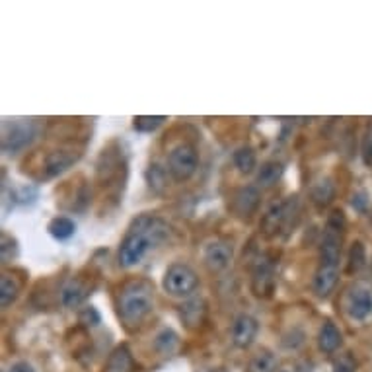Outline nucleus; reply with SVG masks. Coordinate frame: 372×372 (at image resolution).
I'll return each mask as SVG.
<instances>
[{"label": "nucleus", "mask_w": 372, "mask_h": 372, "mask_svg": "<svg viewBox=\"0 0 372 372\" xmlns=\"http://www.w3.org/2000/svg\"><path fill=\"white\" fill-rule=\"evenodd\" d=\"M345 236V216L341 211H333L328 216V223L319 245V263L314 275V292L318 297H330L340 281L341 245Z\"/></svg>", "instance_id": "f257e3e1"}, {"label": "nucleus", "mask_w": 372, "mask_h": 372, "mask_svg": "<svg viewBox=\"0 0 372 372\" xmlns=\"http://www.w3.org/2000/svg\"><path fill=\"white\" fill-rule=\"evenodd\" d=\"M170 238V226L160 216L154 214H140L135 223L131 224L123 242L119 245V266L135 267L147 255L162 245Z\"/></svg>", "instance_id": "f03ea898"}, {"label": "nucleus", "mask_w": 372, "mask_h": 372, "mask_svg": "<svg viewBox=\"0 0 372 372\" xmlns=\"http://www.w3.org/2000/svg\"><path fill=\"white\" fill-rule=\"evenodd\" d=\"M154 310V288L145 279H133L119 288L118 316L129 331L140 328Z\"/></svg>", "instance_id": "7ed1b4c3"}, {"label": "nucleus", "mask_w": 372, "mask_h": 372, "mask_svg": "<svg viewBox=\"0 0 372 372\" xmlns=\"http://www.w3.org/2000/svg\"><path fill=\"white\" fill-rule=\"evenodd\" d=\"M162 287L170 297H192L199 287V277L193 271V267L185 263H174L166 269Z\"/></svg>", "instance_id": "20e7f679"}, {"label": "nucleus", "mask_w": 372, "mask_h": 372, "mask_svg": "<svg viewBox=\"0 0 372 372\" xmlns=\"http://www.w3.org/2000/svg\"><path fill=\"white\" fill-rule=\"evenodd\" d=\"M199 168V154L193 145L181 142L168 154V171L178 181H187Z\"/></svg>", "instance_id": "39448f33"}, {"label": "nucleus", "mask_w": 372, "mask_h": 372, "mask_svg": "<svg viewBox=\"0 0 372 372\" xmlns=\"http://www.w3.org/2000/svg\"><path fill=\"white\" fill-rule=\"evenodd\" d=\"M290 214H297V199L288 197L287 201L273 203L261 218V230L267 238H273L281 230L290 226Z\"/></svg>", "instance_id": "423d86ee"}, {"label": "nucleus", "mask_w": 372, "mask_h": 372, "mask_svg": "<svg viewBox=\"0 0 372 372\" xmlns=\"http://www.w3.org/2000/svg\"><path fill=\"white\" fill-rule=\"evenodd\" d=\"M37 135V127L32 121H12V123H4V131H2V150L6 154L18 152V150L26 149L33 138Z\"/></svg>", "instance_id": "0eeeda50"}, {"label": "nucleus", "mask_w": 372, "mask_h": 372, "mask_svg": "<svg viewBox=\"0 0 372 372\" xmlns=\"http://www.w3.org/2000/svg\"><path fill=\"white\" fill-rule=\"evenodd\" d=\"M275 288V263L271 257L259 255L254 263V273H252V290L255 297L267 298L273 295Z\"/></svg>", "instance_id": "6e6552de"}, {"label": "nucleus", "mask_w": 372, "mask_h": 372, "mask_svg": "<svg viewBox=\"0 0 372 372\" xmlns=\"http://www.w3.org/2000/svg\"><path fill=\"white\" fill-rule=\"evenodd\" d=\"M232 257H234V248L226 240H213V242H209V244L205 245V250H203L205 266H207V269L211 273H216V275L224 273L230 267Z\"/></svg>", "instance_id": "1a4fd4ad"}, {"label": "nucleus", "mask_w": 372, "mask_h": 372, "mask_svg": "<svg viewBox=\"0 0 372 372\" xmlns=\"http://www.w3.org/2000/svg\"><path fill=\"white\" fill-rule=\"evenodd\" d=\"M259 199H261V195L257 192V187L245 185V187H240V189L232 195L230 207H232V211H234L240 218H250V216L257 211Z\"/></svg>", "instance_id": "9d476101"}, {"label": "nucleus", "mask_w": 372, "mask_h": 372, "mask_svg": "<svg viewBox=\"0 0 372 372\" xmlns=\"http://www.w3.org/2000/svg\"><path fill=\"white\" fill-rule=\"evenodd\" d=\"M257 330H259V324H257V319L254 316L240 314L234 319V326H232V343L238 349H248L254 343Z\"/></svg>", "instance_id": "9b49d317"}, {"label": "nucleus", "mask_w": 372, "mask_h": 372, "mask_svg": "<svg viewBox=\"0 0 372 372\" xmlns=\"http://www.w3.org/2000/svg\"><path fill=\"white\" fill-rule=\"evenodd\" d=\"M347 312L353 319L364 322L372 314V292L364 287H355L347 295Z\"/></svg>", "instance_id": "f8f14e48"}, {"label": "nucleus", "mask_w": 372, "mask_h": 372, "mask_svg": "<svg viewBox=\"0 0 372 372\" xmlns=\"http://www.w3.org/2000/svg\"><path fill=\"white\" fill-rule=\"evenodd\" d=\"M88 292H90V285L88 283L80 281V279H71L68 285L61 292V302H63V306H66V308H76V306H80L84 302Z\"/></svg>", "instance_id": "ddd939ff"}, {"label": "nucleus", "mask_w": 372, "mask_h": 372, "mask_svg": "<svg viewBox=\"0 0 372 372\" xmlns=\"http://www.w3.org/2000/svg\"><path fill=\"white\" fill-rule=\"evenodd\" d=\"M341 343H343V335H341L340 328H337L333 322H326V324L319 328L318 333L319 351L326 353V355H331V353H335L340 349Z\"/></svg>", "instance_id": "4468645a"}, {"label": "nucleus", "mask_w": 372, "mask_h": 372, "mask_svg": "<svg viewBox=\"0 0 372 372\" xmlns=\"http://www.w3.org/2000/svg\"><path fill=\"white\" fill-rule=\"evenodd\" d=\"M283 171H285V166L277 160H269V162H263L257 170V176H255V183L259 187H273L277 181L283 178Z\"/></svg>", "instance_id": "2eb2a0df"}, {"label": "nucleus", "mask_w": 372, "mask_h": 372, "mask_svg": "<svg viewBox=\"0 0 372 372\" xmlns=\"http://www.w3.org/2000/svg\"><path fill=\"white\" fill-rule=\"evenodd\" d=\"M76 154H73V150H55L47 156L45 168H47V176H57L63 174L68 166H73L76 162Z\"/></svg>", "instance_id": "dca6fc26"}, {"label": "nucleus", "mask_w": 372, "mask_h": 372, "mask_svg": "<svg viewBox=\"0 0 372 372\" xmlns=\"http://www.w3.org/2000/svg\"><path fill=\"white\" fill-rule=\"evenodd\" d=\"M21 283L14 275L4 273L0 279V304L2 308H8L16 302V298L20 297Z\"/></svg>", "instance_id": "f3484780"}, {"label": "nucleus", "mask_w": 372, "mask_h": 372, "mask_svg": "<svg viewBox=\"0 0 372 372\" xmlns=\"http://www.w3.org/2000/svg\"><path fill=\"white\" fill-rule=\"evenodd\" d=\"M106 372H135V362L127 347H118L109 355Z\"/></svg>", "instance_id": "a211bd4d"}, {"label": "nucleus", "mask_w": 372, "mask_h": 372, "mask_svg": "<svg viewBox=\"0 0 372 372\" xmlns=\"http://www.w3.org/2000/svg\"><path fill=\"white\" fill-rule=\"evenodd\" d=\"M335 197V183L331 178H324L319 180L314 187H312V201L316 207H328Z\"/></svg>", "instance_id": "6ab92c4d"}, {"label": "nucleus", "mask_w": 372, "mask_h": 372, "mask_svg": "<svg viewBox=\"0 0 372 372\" xmlns=\"http://www.w3.org/2000/svg\"><path fill=\"white\" fill-rule=\"evenodd\" d=\"M245 372H277V357L271 351H259L248 362Z\"/></svg>", "instance_id": "aec40b11"}, {"label": "nucleus", "mask_w": 372, "mask_h": 372, "mask_svg": "<svg viewBox=\"0 0 372 372\" xmlns=\"http://www.w3.org/2000/svg\"><path fill=\"white\" fill-rule=\"evenodd\" d=\"M232 162L238 168L240 174H252L257 166V156H255V150L252 147H240L236 150L234 156H232Z\"/></svg>", "instance_id": "412c9836"}, {"label": "nucleus", "mask_w": 372, "mask_h": 372, "mask_svg": "<svg viewBox=\"0 0 372 372\" xmlns=\"http://www.w3.org/2000/svg\"><path fill=\"white\" fill-rule=\"evenodd\" d=\"M47 230H49V234L53 236L55 240H68L71 236H75L76 224L71 218H66V216H57V218H53L49 223Z\"/></svg>", "instance_id": "4be33fe9"}, {"label": "nucleus", "mask_w": 372, "mask_h": 372, "mask_svg": "<svg viewBox=\"0 0 372 372\" xmlns=\"http://www.w3.org/2000/svg\"><path fill=\"white\" fill-rule=\"evenodd\" d=\"M154 347H156L162 355H171V353L178 351L180 340H178V335L171 330H164L158 337H156V341H154Z\"/></svg>", "instance_id": "5701e85b"}, {"label": "nucleus", "mask_w": 372, "mask_h": 372, "mask_svg": "<svg viewBox=\"0 0 372 372\" xmlns=\"http://www.w3.org/2000/svg\"><path fill=\"white\" fill-rule=\"evenodd\" d=\"M166 121L164 115H140V118H135V129L137 131H142V133H152V131H156V129L162 125Z\"/></svg>", "instance_id": "b1692460"}, {"label": "nucleus", "mask_w": 372, "mask_h": 372, "mask_svg": "<svg viewBox=\"0 0 372 372\" xmlns=\"http://www.w3.org/2000/svg\"><path fill=\"white\" fill-rule=\"evenodd\" d=\"M351 266H349V271H359L362 266H364V248H362L361 242L353 244L351 248V257H349Z\"/></svg>", "instance_id": "393cba45"}, {"label": "nucleus", "mask_w": 372, "mask_h": 372, "mask_svg": "<svg viewBox=\"0 0 372 372\" xmlns=\"http://www.w3.org/2000/svg\"><path fill=\"white\" fill-rule=\"evenodd\" d=\"M80 322L86 324V326H97L102 318H100V314L96 312V308H92V306H88L80 312Z\"/></svg>", "instance_id": "a878e982"}, {"label": "nucleus", "mask_w": 372, "mask_h": 372, "mask_svg": "<svg viewBox=\"0 0 372 372\" xmlns=\"http://www.w3.org/2000/svg\"><path fill=\"white\" fill-rule=\"evenodd\" d=\"M333 372H355V361H353L349 355H343L333 364Z\"/></svg>", "instance_id": "bb28decb"}, {"label": "nucleus", "mask_w": 372, "mask_h": 372, "mask_svg": "<svg viewBox=\"0 0 372 372\" xmlns=\"http://www.w3.org/2000/svg\"><path fill=\"white\" fill-rule=\"evenodd\" d=\"M8 372H35V369H33L30 362L20 361V362H16V364H12L10 371Z\"/></svg>", "instance_id": "cd10ccee"}, {"label": "nucleus", "mask_w": 372, "mask_h": 372, "mask_svg": "<svg viewBox=\"0 0 372 372\" xmlns=\"http://www.w3.org/2000/svg\"><path fill=\"white\" fill-rule=\"evenodd\" d=\"M364 160H366V162H371L372 160V123H371V129H369L366 142H364Z\"/></svg>", "instance_id": "c85d7f7f"}]
</instances>
